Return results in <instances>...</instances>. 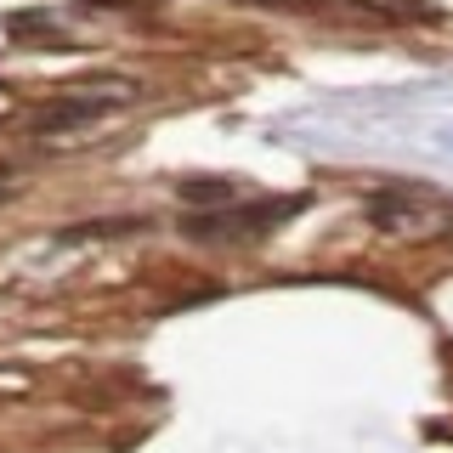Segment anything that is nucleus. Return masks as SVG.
Listing matches in <instances>:
<instances>
[{
    "mask_svg": "<svg viewBox=\"0 0 453 453\" xmlns=\"http://www.w3.org/2000/svg\"><path fill=\"white\" fill-rule=\"evenodd\" d=\"M368 221L386 226V233H403V238H431L453 221V204L442 193L419 188V181H391V188L368 193Z\"/></svg>",
    "mask_w": 453,
    "mask_h": 453,
    "instance_id": "f257e3e1",
    "label": "nucleus"
},
{
    "mask_svg": "<svg viewBox=\"0 0 453 453\" xmlns=\"http://www.w3.org/2000/svg\"><path fill=\"white\" fill-rule=\"evenodd\" d=\"M283 216H295V198H261V204L244 210H198V216L181 221V233L198 238V244H250V238H266Z\"/></svg>",
    "mask_w": 453,
    "mask_h": 453,
    "instance_id": "f03ea898",
    "label": "nucleus"
},
{
    "mask_svg": "<svg viewBox=\"0 0 453 453\" xmlns=\"http://www.w3.org/2000/svg\"><path fill=\"white\" fill-rule=\"evenodd\" d=\"M131 103V91H108V96H63V103H51L46 113H40V131L63 136V131H80V125H96L108 119L113 108Z\"/></svg>",
    "mask_w": 453,
    "mask_h": 453,
    "instance_id": "7ed1b4c3",
    "label": "nucleus"
},
{
    "mask_svg": "<svg viewBox=\"0 0 453 453\" xmlns=\"http://www.w3.org/2000/svg\"><path fill=\"white\" fill-rule=\"evenodd\" d=\"M181 204H198V210H221V204H238V181H221V176H193V181H176Z\"/></svg>",
    "mask_w": 453,
    "mask_h": 453,
    "instance_id": "20e7f679",
    "label": "nucleus"
},
{
    "mask_svg": "<svg viewBox=\"0 0 453 453\" xmlns=\"http://www.w3.org/2000/svg\"><path fill=\"white\" fill-rule=\"evenodd\" d=\"M442 238H448V244H453V221H448V226H442Z\"/></svg>",
    "mask_w": 453,
    "mask_h": 453,
    "instance_id": "39448f33",
    "label": "nucleus"
},
{
    "mask_svg": "<svg viewBox=\"0 0 453 453\" xmlns=\"http://www.w3.org/2000/svg\"><path fill=\"white\" fill-rule=\"evenodd\" d=\"M0 198H6V181H0Z\"/></svg>",
    "mask_w": 453,
    "mask_h": 453,
    "instance_id": "423d86ee",
    "label": "nucleus"
}]
</instances>
